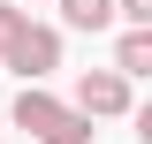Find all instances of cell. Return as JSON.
<instances>
[{"label":"cell","instance_id":"277c9868","mask_svg":"<svg viewBox=\"0 0 152 144\" xmlns=\"http://www.w3.org/2000/svg\"><path fill=\"white\" fill-rule=\"evenodd\" d=\"M114 76H152V31H122L114 38Z\"/></svg>","mask_w":152,"mask_h":144},{"label":"cell","instance_id":"5b68a950","mask_svg":"<svg viewBox=\"0 0 152 144\" xmlns=\"http://www.w3.org/2000/svg\"><path fill=\"white\" fill-rule=\"evenodd\" d=\"M69 31H114V0H61Z\"/></svg>","mask_w":152,"mask_h":144},{"label":"cell","instance_id":"52a82bcc","mask_svg":"<svg viewBox=\"0 0 152 144\" xmlns=\"http://www.w3.org/2000/svg\"><path fill=\"white\" fill-rule=\"evenodd\" d=\"M23 31V8H0V53H8V38Z\"/></svg>","mask_w":152,"mask_h":144},{"label":"cell","instance_id":"8992f818","mask_svg":"<svg viewBox=\"0 0 152 144\" xmlns=\"http://www.w3.org/2000/svg\"><path fill=\"white\" fill-rule=\"evenodd\" d=\"M114 23L122 31H152V0H114Z\"/></svg>","mask_w":152,"mask_h":144},{"label":"cell","instance_id":"3957f363","mask_svg":"<svg viewBox=\"0 0 152 144\" xmlns=\"http://www.w3.org/2000/svg\"><path fill=\"white\" fill-rule=\"evenodd\" d=\"M69 106L84 114V121H114V114H129V76H114V68H84Z\"/></svg>","mask_w":152,"mask_h":144},{"label":"cell","instance_id":"7a4b0ae2","mask_svg":"<svg viewBox=\"0 0 152 144\" xmlns=\"http://www.w3.org/2000/svg\"><path fill=\"white\" fill-rule=\"evenodd\" d=\"M0 68H15L23 84H46V76L61 68V31H46V23L23 15V31L8 38V53H0Z\"/></svg>","mask_w":152,"mask_h":144},{"label":"cell","instance_id":"6da1fadb","mask_svg":"<svg viewBox=\"0 0 152 144\" xmlns=\"http://www.w3.org/2000/svg\"><path fill=\"white\" fill-rule=\"evenodd\" d=\"M15 129H31V144H91L99 129L84 121V114L69 106V99H53L46 84H23L15 91V114H8Z\"/></svg>","mask_w":152,"mask_h":144}]
</instances>
